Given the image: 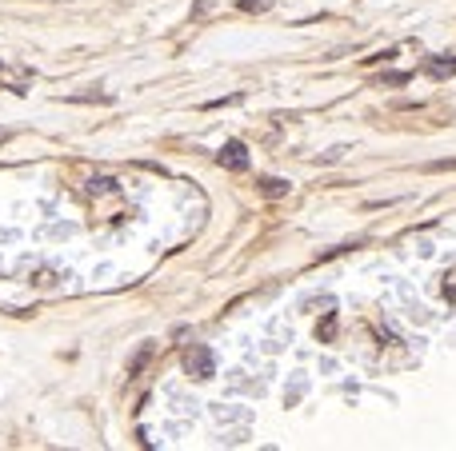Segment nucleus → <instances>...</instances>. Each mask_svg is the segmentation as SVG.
<instances>
[{
	"label": "nucleus",
	"instance_id": "f257e3e1",
	"mask_svg": "<svg viewBox=\"0 0 456 451\" xmlns=\"http://www.w3.org/2000/svg\"><path fill=\"white\" fill-rule=\"evenodd\" d=\"M184 371H188L193 380H212V375H216V355H212L209 343H193V348L184 352Z\"/></svg>",
	"mask_w": 456,
	"mask_h": 451
},
{
	"label": "nucleus",
	"instance_id": "f03ea898",
	"mask_svg": "<svg viewBox=\"0 0 456 451\" xmlns=\"http://www.w3.org/2000/svg\"><path fill=\"white\" fill-rule=\"evenodd\" d=\"M216 164L228 168V172H245L248 168V148L241 144V140H228V144L216 152Z\"/></svg>",
	"mask_w": 456,
	"mask_h": 451
},
{
	"label": "nucleus",
	"instance_id": "7ed1b4c3",
	"mask_svg": "<svg viewBox=\"0 0 456 451\" xmlns=\"http://www.w3.org/2000/svg\"><path fill=\"white\" fill-rule=\"evenodd\" d=\"M424 72H428L432 80H444V76H456V56H453V60H444V56H437V60H428V65H424Z\"/></svg>",
	"mask_w": 456,
	"mask_h": 451
},
{
	"label": "nucleus",
	"instance_id": "20e7f679",
	"mask_svg": "<svg viewBox=\"0 0 456 451\" xmlns=\"http://www.w3.org/2000/svg\"><path fill=\"white\" fill-rule=\"evenodd\" d=\"M256 188H261L268 200H277V196H288V180H280V176H261V180H256Z\"/></svg>",
	"mask_w": 456,
	"mask_h": 451
},
{
	"label": "nucleus",
	"instance_id": "39448f33",
	"mask_svg": "<svg viewBox=\"0 0 456 451\" xmlns=\"http://www.w3.org/2000/svg\"><path fill=\"white\" fill-rule=\"evenodd\" d=\"M332 336H336V316L328 312L325 323H316V339H332Z\"/></svg>",
	"mask_w": 456,
	"mask_h": 451
},
{
	"label": "nucleus",
	"instance_id": "423d86ee",
	"mask_svg": "<svg viewBox=\"0 0 456 451\" xmlns=\"http://www.w3.org/2000/svg\"><path fill=\"white\" fill-rule=\"evenodd\" d=\"M148 355H152V343H145V348L136 352V359H132V364H129V375H136V371L145 368V359H148Z\"/></svg>",
	"mask_w": 456,
	"mask_h": 451
},
{
	"label": "nucleus",
	"instance_id": "0eeeda50",
	"mask_svg": "<svg viewBox=\"0 0 456 451\" xmlns=\"http://www.w3.org/2000/svg\"><path fill=\"white\" fill-rule=\"evenodd\" d=\"M241 8H245V12H264L268 0H241Z\"/></svg>",
	"mask_w": 456,
	"mask_h": 451
},
{
	"label": "nucleus",
	"instance_id": "6e6552de",
	"mask_svg": "<svg viewBox=\"0 0 456 451\" xmlns=\"http://www.w3.org/2000/svg\"><path fill=\"white\" fill-rule=\"evenodd\" d=\"M380 84H408V72H389Z\"/></svg>",
	"mask_w": 456,
	"mask_h": 451
},
{
	"label": "nucleus",
	"instance_id": "1a4fd4ad",
	"mask_svg": "<svg viewBox=\"0 0 456 451\" xmlns=\"http://www.w3.org/2000/svg\"><path fill=\"white\" fill-rule=\"evenodd\" d=\"M0 68H4V60H0Z\"/></svg>",
	"mask_w": 456,
	"mask_h": 451
}]
</instances>
